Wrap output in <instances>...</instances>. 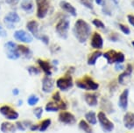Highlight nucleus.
Returning <instances> with one entry per match:
<instances>
[{"label": "nucleus", "instance_id": "f257e3e1", "mask_svg": "<svg viewBox=\"0 0 134 133\" xmlns=\"http://www.w3.org/2000/svg\"><path fill=\"white\" fill-rule=\"evenodd\" d=\"M73 34L80 43H85L91 34V26L83 19H77L73 28Z\"/></svg>", "mask_w": 134, "mask_h": 133}, {"label": "nucleus", "instance_id": "f03ea898", "mask_svg": "<svg viewBox=\"0 0 134 133\" xmlns=\"http://www.w3.org/2000/svg\"><path fill=\"white\" fill-rule=\"evenodd\" d=\"M75 85L77 88L84 89L86 91H96L99 88V84L88 75H85L82 79H78L75 82Z\"/></svg>", "mask_w": 134, "mask_h": 133}, {"label": "nucleus", "instance_id": "7ed1b4c3", "mask_svg": "<svg viewBox=\"0 0 134 133\" xmlns=\"http://www.w3.org/2000/svg\"><path fill=\"white\" fill-rule=\"evenodd\" d=\"M103 56L106 59L108 64L123 63L125 61V56L122 52H118L112 49L103 54Z\"/></svg>", "mask_w": 134, "mask_h": 133}, {"label": "nucleus", "instance_id": "20e7f679", "mask_svg": "<svg viewBox=\"0 0 134 133\" xmlns=\"http://www.w3.org/2000/svg\"><path fill=\"white\" fill-rule=\"evenodd\" d=\"M70 26L69 19L67 18H62L59 21L57 22L56 26H55V31L58 36L62 38V39H68V34H69V30Z\"/></svg>", "mask_w": 134, "mask_h": 133}, {"label": "nucleus", "instance_id": "39448f33", "mask_svg": "<svg viewBox=\"0 0 134 133\" xmlns=\"http://www.w3.org/2000/svg\"><path fill=\"white\" fill-rule=\"evenodd\" d=\"M56 87L59 89L60 91H68L74 86V82H73L72 74L69 73H66L64 76L60 77L56 81Z\"/></svg>", "mask_w": 134, "mask_h": 133}, {"label": "nucleus", "instance_id": "423d86ee", "mask_svg": "<svg viewBox=\"0 0 134 133\" xmlns=\"http://www.w3.org/2000/svg\"><path fill=\"white\" fill-rule=\"evenodd\" d=\"M97 121L100 124V126L105 132H111L115 128V125L106 116L105 112L101 110L97 114Z\"/></svg>", "mask_w": 134, "mask_h": 133}, {"label": "nucleus", "instance_id": "0eeeda50", "mask_svg": "<svg viewBox=\"0 0 134 133\" xmlns=\"http://www.w3.org/2000/svg\"><path fill=\"white\" fill-rule=\"evenodd\" d=\"M0 114L8 121H16L19 117V112L9 105H3L0 107Z\"/></svg>", "mask_w": 134, "mask_h": 133}, {"label": "nucleus", "instance_id": "6e6552de", "mask_svg": "<svg viewBox=\"0 0 134 133\" xmlns=\"http://www.w3.org/2000/svg\"><path fill=\"white\" fill-rule=\"evenodd\" d=\"M37 5L36 15L40 19H43L48 12L50 3L49 0H35Z\"/></svg>", "mask_w": 134, "mask_h": 133}, {"label": "nucleus", "instance_id": "1a4fd4ad", "mask_svg": "<svg viewBox=\"0 0 134 133\" xmlns=\"http://www.w3.org/2000/svg\"><path fill=\"white\" fill-rule=\"evenodd\" d=\"M68 109V103L64 101H60V102H48L46 104L45 109L47 112H57L60 110H66Z\"/></svg>", "mask_w": 134, "mask_h": 133}, {"label": "nucleus", "instance_id": "9d476101", "mask_svg": "<svg viewBox=\"0 0 134 133\" xmlns=\"http://www.w3.org/2000/svg\"><path fill=\"white\" fill-rule=\"evenodd\" d=\"M19 21H20L19 15L16 11H10L4 18V23L9 29H13L15 27L14 24L19 23Z\"/></svg>", "mask_w": 134, "mask_h": 133}, {"label": "nucleus", "instance_id": "9b49d317", "mask_svg": "<svg viewBox=\"0 0 134 133\" xmlns=\"http://www.w3.org/2000/svg\"><path fill=\"white\" fill-rule=\"evenodd\" d=\"M58 120L64 124L71 125L74 124L76 122V118H75V115L72 114L71 112L67 111V110H62L60 112L59 116H58Z\"/></svg>", "mask_w": 134, "mask_h": 133}, {"label": "nucleus", "instance_id": "f8f14e48", "mask_svg": "<svg viewBox=\"0 0 134 133\" xmlns=\"http://www.w3.org/2000/svg\"><path fill=\"white\" fill-rule=\"evenodd\" d=\"M13 37L16 41L26 44L31 43L32 39H34V37L32 36V34L24 31V30H18V31H16L13 33Z\"/></svg>", "mask_w": 134, "mask_h": 133}, {"label": "nucleus", "instance_id": "ddd939ff", "mask_svg": "<svg viewBox=\"0 0 134 133\" xmlns=\"http://www.w3.org/2000/svg\"><path fill=\"white\" fill-rule=\"evenodd\" d=\"M118 4V0H103L102 4V11L106 16L112 15L113 9Z\"/></svg>", "mask_w": 134, "mask_h": 133}, {"label": "nucleus", "instance_id": "4468645a", "mask_svg": "<svg viewBox=\"0 0 134 133\" xmlns=\"http://www.w3.org/2000/svg\"><path fill=\"white\" fill-rule=\"evenodd\" d=\"M90 46L95 49H102L103 47V39L99 32H95L92 34L91 41H90Z\"/></svg>", "mask_w": 134, "mask_h": 133}, {"label": "nucleus", "instance_id": "2eb2a0df", "mask_svg": "<svg viewBox=\"0 0 134 133\" xmlns=\"http://www.w3.org/2000/svg\"><path fill=\"white\" fill-rule=\"evenodd\" d=\"M54 89V82L50 76H47L42 79V91L47 94H49Z\"/></svg>", "mask_w": 134, "mask_h": 133}, {"label": "nucleus", "instance_id": "dca6fc26", "mask_svg": "<svg viewBox=\"0 0 134 133\" xmlns=\"http://www.w3.org/2000/svg\"><path fill=\"white\" fill-rule=\"evenodd\" d=\"M37 64L39 65L40 68L45 73V75H47V76H51L53 67L48 61H44V60H42V59H38Z\"/></svg>", "mask_w": 134, "mask_h": 133}, {"label": "nucleus", "instance_id": "f3484780", "mask_svg": "<svg viewBox=\"0 0 134 133\" xmlns=\"http://www.w3.org/2000/svg\"><path fill=\"white\" fill-rule=\"evenodd\" d=\"M128 97H129V89H125L121 93L119 99H118V106L124 111H125L128 108Z\"/></svg>", "mask_w": 134, "mask_h": 133}, {"label": "nucleus", "instance_id": "a211bd4d", "mask_svg": "<svg viewBox=\"0 0 134 133\" xmlns=\"http://www.w3.org/2000/svg\"><path fill=\"white\" fill-rule=\"evenodd\" d=\"M26 28L27 30L31 32L32 36L35 38H39V23L36 20H30L27 22L26 24Z\"/></svg>", "mask_w": 134, "mask_h": 133}, {"label": "nucleus", "instance_id": "6ab92c4d", "mask_svg": "<svg viewBox=\"0 0 134 133\" xmlns=\"http://www.w3.org/2000/svg\"><path fill=\"white\" fill-rule=\"evenodd\" d=\"M84 99L86 103L90 107H96L98 104V94L88 92L84 95Z\"/></svg>", "mask_w": 134, "mask_h": 133}, {"label": "nucleus", "instance_id": "aec40b11", "mask_svg": "<svg viewBox=\"0 0 134 133\" xmlns=\"http://www.w3.org/2000/svg\"><path fill=\"white\" fill-rule=\"evenodd\" d=\"M60 6L63 11H66L67 13L70 14L73 17H76L77 16V12H76V9L75 8L74 6L72 5L69 2L67 1H60Z\"/></svg>", "mask_w": 134, "mask_h": 133}, {"label": "nucleus", "instance_id": "412c9836", "mask_svg": "<svg viewBox=\"0 0 134 133\" xmlns=\"http://www.w3.org/2000/svg\"><path fill=\"white\" fill-rule=\"evenodd\" d=\"M124 124L126 129L132 130L134 129V113L133 112H126L124 116Z\"/></svg>", "mask_w": 134, "mask_h": 133}, {"label": "nucleus", "instance_id": "4be33fe9", "mask_svg": "<svg viewBox=\"0 0 134 133\" xmlns=\"http://www.w3.org/2000/svg\"><path fill=\"white\" fill-rule=\"evenodd\" d=\"M132 71H133L132 65L130 64V63H128L127 66H126V68H125V71H124L122 74H120L119 75H118V83H119V84H124V83H125V78H127V77H131V74H132Z\"/></svg>", "mask_w": 134, "mask_h": 133}, {"label": "nucleus", "instance_id": "5701e85b", "mask_svg": "<svg viewBox=\"0 0 134 133\" xmlns=\"http://www.w3.org/2000/svg\"><path fill=\"white\" fill-rule=\"evenodd\" d=\"M17 51L19 52L20 56H24L26 59H30L32 56V52L28 47L25 45H17Z\"/></svg>", "mask_w": 134, "mask_h": 133}, {"label": "nucleus", "instance_id": "b1692460", "mask_svg": "<svg viewBox=\"0 0 134 133\" xmlns=\"http://www.w3.org/2000/svg\"><path fill=\"white\" fill-rule=\"evenodd\" d=\"M0 130L3 133H15L17 130L16 125L11 122H3L0 125Z\"/></svg>", "mask_w": 134, "mask_h": 133}, {"label": "nucleus", "instance_id": "393cba45", "mask_svg": "<svg viewBox=\"0 0 134 133\" xmlns=\"http://www.w3.org/2000/svg\"><path fill=\"white\" fill-rule=\"evenodd\" d=\"M101 56H103V53L101 51H95L93 52L90 56L88 57V64L90 66H95L97 64V60L100 58Z\"/></svg>", "mask_w": 134, "mask_h": 133}, {"label": "nucleus", "instance_id": "a878e982", "mask_svg": "<svg viewBox=\"0 0 134 133\" xmlns=\"http://www.w3.org/2000/svg\"><path fill=\"white\" fill-rule=\"evenodd\" d=\"M21 9L27 13H31L34 11V3L32 0H22L20 4Z\"/></svg>", "mask_w": 134, "mask_h": 133}, {"label": "nucleus", "instance_id": "bb28decb", "mask_svg": "<svg viewBox=\"0 0 134 133\" xmlns=\"http://www.w3.org/2000/svg\"><path fill=\"white\" fill-rule=\"evenodd\" d=\"M85 121L90 125H95L97 123V117L95 111H88L85 113Z\"/></svg>", "mask_w": 134, "mask_h": 133}, {"label": "nucleus", "instance_id": "cd10ccee", "mask_svg": "<svg viewBox=\"0 0 134 133\" xmlns=\"http://www.w3.org/2000/svg\"><path fill=\"white\" fill-rule=\"evenodd\" d=\"M101 108H102L104 111L109 113V114H110V113H112L113 111H114L112 103H111V102L106 98H103L102 99V102H101Z\"/></svg>", "mask_w": 134, "mask_h": 133}, {"label": "nucleus", "instance_id": "c85d7f7f", "mask_svg": "<svg viewBox=\"0 0 134 133\" xmlns=\"http://www.w3.org/2000/svg\"><path fill=\"white\" fill-rule=\"evenodd\" d=\"M78 127L85 133H93V130L91 126H90V124L86 122L85 120H81L79 124H78Z\"/></svg>", "mask_w": 134, "mask_h": 133}, {"label": "nucleus", "instance_id": "c756f323", "mask_svg": "<svg viewBox=\"0 0 134 133\" xmlns=\"http://www.w3.org/2000/svg\"><path fill=\"white\" fill-rule=\"evenodd\" d=\"M51 124H52V121L50 118H46V119L42 120L40 124H39V130H38V131H40V132L46 131V130L50 127Z\"/></svg>", "mask_w": 134, "mask_h": 133}, {"label": "nucleus", "instance_id": "7c9ffc66", "mask_svg": "<svg viewBox=\"0 0 134 133\" xmlns=\"http://www.w3.org/2000/svg\"><path fill=\"white\" fill-rule=\"evenodd\" d=\"M6 56L10 60H18L20 57V54L16 49L12 50V51H6Z\"/></svg>", "mask_w": 134, "mask_h": 133}, {"label": "nucleus", "instance_id": "2f4dec72", "mask_svg": "<svg viewBox=\"0 0 134 133\" xmlns=\"http://www.w3.org/2000/svg\"><path fill=\"white\" fill-rule=\"evenodd\" d=\"M40 101V98L38 97L37 96H35V95H32V96H30L28 97V99H27V103H28L29 106H35L38 102Z\"/></svg>", "mask_w": 134, "mask_h": 133}, {"label": "nucleus", "instance_id": "473e14b6", "mask_svg": "<svg viewBox=\"0 0 134 133\" xmlns=\"http://www.w3.org/2000/svg\"><path fill=\"white\" fill-rule=\"evenodd\" d=\"M27 71H28V73L31 75H38V74H40V70L39 69V67H34V66L28 67Z\"/></svg>", "mask_w": 134, "mask_h": 133}, {"label": "nucleus", "instance_id": "72a5a7b5", "mask_svg": "<svg viewBox=\"0 0 134 133\" xmlns=\"http://www.w3.org/2000/svg\"><path fill=\"white\" fill-rule=\"evenodd\" d=\"M43 114V108L42 107H37L34 109V115L37 119H40Z\"/></svg>", "mask_w": 134, "mask_h": 133}, {"label": "nucleus", "instance_id": "f704fd0d", "mask_svg": "<svg viewBox=\"0 0 134 133\" xmlns=\"http://www.w3.org/2000/svg\"><path fill=\"white\" fill-rule=\"evenodd\" d=\"M92 24L94 25L97 28H100V29H104L105 28V25L103 23V21H101L100 19H95L92 20Z\"/></svg>", "mask_w": 134, "mask_h": 133}, {"label": "nucleus", "instance_id": "c9c22d12", "mask_svg": "<svg viewBox=\"0 0 134 133\" xmlns=\"http://www.w3.org/2000/svg\"><path fill=\"white\" fill-rule=\"evenodd\" d=\"M80 3L84 5L86 8L88 9H90V10H93V3H92V0H79Z\"/></svg>", "mask_w": 134, "mask_h": 133}, {"label": "nucleus", "instance_id": "e433bc0d", "mask_svg": "<svg viewBox=\"0 0 134 133\" xmlns=\"http://www.w3.org/2000/svg\"><path fill=\"white\" fill-rule=\"evenodd\" d=\"M118 27H119V29L121 30V32H123L124 34L125 35H129L131 33V30L130 28L125 26V25H123V24H118Z\"/></svg>", "mask_w": 134, "mask_h": 133}, {"label": "nucleus", "instance_id": "4c0bfd02", "mask_svg": "<svg viewBox=\"0 0 134 133\" xmlns=\"http://www.w3.org/2000/svg\"><path fill=\"white\" fill-rule=\"evenodd\" d=\"M38 39L41 41H42V43H43V44H45V45H47V46L49 44V37L47 36V35H46V34H41V35H40L39 38H38Z\"/></svg>", "mask_w": 134, "mask_h": 133}, {"label": "nucleus", "instance_id": "58836bf2", "mask_svg": "<svg viewBox=\"0 0 134 133\" xmlns=\"http://www.w3.org/2000/svg\"><path fill=\"white\" fill-rule=\"evenodd\" d=\"M52 99H53V101H54V102H60L62 101V97H60V91L54 92V94L52 95Z\"/></svg>", "mask_w": 134, "mask_h": 133}, {"label": "nucleus", "instance_id": "ea45409f", "mask_svg": "<svg viewBox=\"0 0 134 133\" xmlns=\"http://www.w3.org/2000/svg\"><path fill=\"white\" fill-rule=\"evenodd\" d=\"M109 39H110V41H113V42H118L119 41V36H118V33H111L110 36H109Z\"/></svg>", "mask_w": 134, "mask_h": 133}, {"label": "nucleus", "instance_id": "a19ab883", "mask_svg": "<svg viewBox=\"0 0 134 133\" xmlns=\"http://www.w3.org/2000/svg\"><path fill=\"white\" fill-rule=\"evenodd\" d=\"M15 125H16L17 130H20V131H25V130H26V128L25 127L23 122H17L16 124H15Z\"/></svg>", "mask_w": 134, "mask_h": 133}, {"label": "nucleus", "instance_id": "79ce46f5", "mask_svg": "<svg viewBox=\"0 0 134 133\" xmlns=\"http://www.w3.org/2000/svg\"><path fill=\"white\" fill-rule=\"evenodd\" d=\"M127 20L130 23V25H131L134 27V15L132 14H129L127 15Z\"/></svg>", "mask_w": 134, "mask_h": 133}, {"label": "nucleus", "instance_id": "37998d69", "mask_svg": "<svg viewBox=\"0 0 134 133\" xmlns=\"http://www.w3.org/2000/svg\"><path fill=\"white\" fill-rule=\"evenodd\" d=\"M6 36H7L6 31L4 29V27L0 25V38H5Z\"/></svg>", "mask_w": 134, "mask_h": 133}, {"label": "nucleus", "instance_id": "c03bdc74", "mask_svg": "<svg viewBox=\"0 0 134 133\" xmlns=\"http://www.w3.org/2000/svg\"><path fill=\"white\" fill-rule=\"evenodd\" d=\"M31 131H38L39 130V124H32L31 126L29 127Z\"/></svg>", "mask_w": 134, "mask_h": 133}, {"label": "nucleus", "instance_id": "a18cd8bd", "mask_svg": "<svg viewBox=\"0 0 134 133\" xmlns=\"http://www.w3.org/2000/svg\"><path fill=\"white\" fill-rule=\"evenodd\" d=\"M5 2H6V4H10V5L14 6V5H17V4H19V0H5Z\"/></svg>", "mask_w": 134, "mask_h": 133}, {"label": "nucleus", "instance_id": "49530a36", "mask_svg": "<svg viewBox=\"0 0 134 133\" xmlns=\"http://www.w3.org/2000/svg\"><path fill=\"white\" fill-rule=\"evenodd\" d=\"M121 64H122V63H118V64H116L115 69H116V70H122V69L124 68V66H122Z\"/></svg>", "mask_w": 134, "mask_h": 133}, {"label": "nucleus", "instance_id": "de8ad7c7", "mask_svg": "<svg viewBox=\"0 0 134 133\" xmlns=\"http://www.w3.org/2000/svg\"><path fill=\"white\" fill-rule=\"evenodd\" d=\"M19 94V90L18 89H12V95L13 96H18V95Z\"/></svg>", "mask_w": 134, "mask_h": 133}, {"label": "nucleus", "instance_id": "09e8293b", "mask_svg": "<svg viewBox=\"0 0 134 133\" xmlns=\"http://www.w3.org/2000/svg\"><path fill=\"white\" fill-rule=\"evenodd\" d=\"M103 0H95L96 4H98V5H102V4H103Z\"/></svg>", "mask_w": 134, "mask_h": 133}, {"label": "nucleus", "instance_id": "8fccbe9b", "mask_svg": "<svg viewBox=\"0 0 134 133\" xmlns=\"http://www.w3.org/2000/svg\"><path fill=\"white\" fill-rule=\"evenodd\" d=\"M22 105V100H19V106H21Z\"/></svg>", "mask_w": 134, "mask_h": 133}, {"label": "nucleus", "instance_id": "3c124183", "mask_svg": "<svg viewBox=\"0 0 134 133\" xmlns=\"http://www.w3.org/2000/svg\"><path fill=\"white\" fill-rule=\"evenodd\" d=\"M53 63H54V65H57L58 64V61H53Z\"/></svg>", "mask_w": 134, "mask_h": 133}, {"label": "nucleus", "instance_id": "603ef678", "mask_svg": "<svg viewBox=\"0 0 134 133\" xmlns=\"http://www.w3.org/2000/svg\"><path fill=\"white\" fill-rule=\"evenodd\" d=\"M131 5L134 7V0H132V2H131Z\"/></svg>", "mask_w": 134, "mask_h": 133}, {"label": "nucleus", "instance_id": "864d4df0", "mask_svg": "<svg viewBox=\"0 0 134 133\" xmlns=\"http://www.w3.org/2000/svg\"><path fill=\"white\" fill-rule=\"evenodd\" d=\"M131 45H132V47H134V41H131Z\"/></svg>", "mask_w": 134, "mask_h": 133}, {"label": "nucleus", "instance_id": "5fc2aeb1", "mask_svg": "<svg viewBox=\"0 0 134 133\" xmlns=\"http://www.w3.org/2000/svg\"><path fill=\"white\" fill-rule=\"evenodd\" d=\"M133 69H134V68H133Z\"/></svg>", "mask_w": 134, "mask_h": 133}]
</instances>
